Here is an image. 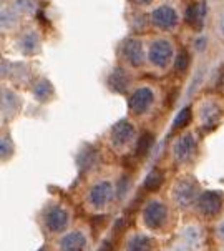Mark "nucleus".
Returning <instances> with one entry per match:
<instances>
[{"label": "nucleus", "instance_id": "1", "mask_svg": "<svg viewBox=\"0 0 224 251\" xmlns=\"http://www.w3.org/2000/svg\"><path fill=\"white\" fill-rule=\"evenodd\" d=\"M116 198V186L112 180L101 178L88 188L85 195V205L91 213H105Z\"/></svg>", "mask_w": 224, "mask_h": 251}, {"label": "nucleus", "instance_id": "2", "mask_svg": "<svg viewBox=\"0 0 224 251\" xmlns=\"http://www.w3.org/2000/svg\"><path fill=\"white\" fill-rule=\"evenodd\" d=\"M71 221V213L67 206L60 205V203H52L46 205L42 210V226L46 229L50 235H60V233H67Z\"/></svg>", "mask_w": 224, "mask_h": 251}, {"label": "nucleus", "instance_id": "3", "mask_svg": "<svg viewBox=\"0 0 224 251\" xmlns=\"http://www.w3.org/2000/svg\"><path fill=\"white\" fill-rule=\"evenodd\" d=\"M201 191L200 185L193 176H183L171 186V200L181 210H189L196 206Z\"/></svg>", "mask_w": 224, "mask_h": 251}, {"label": "nucleus", "instance_id": "4", "mask_svg": "<svg viewBox=\"0 0 224 251\" xmlns=\"http://www.w3.org/2000/svg\"><path fill=\"white\" fill-rule=\"evenodd\" d=\"M168 218H170V211H168L166 203L161 201V200H150L143 206L141 220L145 226L151 231H159L161 228H164V225L168 223Z\"/></svg>", "mask_w": 224, "mask_h": 251}, {"label": "nucleus", "instance_id": "5", "mask_svg": "<svg viewBox=\"0 0 224 251\" xmlns=\"http://www.w3.org/2000/svg\"><path fill=\"white\" fill-rule=\"evenodd\" d=\"M136 130L128 120H120L110 130V145L116 153H125L126 148L134 142Z\"/></svg>", "mask_w": 224, "mask_h": 251}, {"label": "nucleus", "instance_id": "6", "mask_svg": "<svg viewBox=\"0 0 224 251\" xmlns=\"http://www.w3.org/2000/svg\"><path fill=\"white\" fill-rule=\"evenodd\" d=\"M196 210L198 213L204 218H214L216 215H219V211L223 210V197L219 191L214 190H206L201 191L200 198L196 203Z\"/></svg>", "mask_w": 224, "mask_h": 251}, {"label": "nucleus", "instance_id": "7", "mask_svg": "<svg viewBox=\"0 0 224 251\" xmlns=\"http://www.w3.org/2000/svg\"><path fill=\"white\" fill-rule=\"evenodd\" d=\"M196 148H198V142L193 133L181 135L171 145L173 160L178 161V163H184V161H188L196 153Z\"/></svg>", "mask_w": 224, "mask_h": 251}, {"label": "nucleus", "instance_id": "8", "mask_svg": "<svg viewBox=\"0 0 224 251\" xmlns=\"http://www.w3.org/2000/svg\"><path fill=\"white\" fill-rule=\"evenodd\" d=\"M148 58H150L151 65L158 67V69H166L173 58L171 44L168 40H163V38L155 40L150 45V50H148Z\"/></svg>", "mask_w": 224, "mask_h": 251}, {"label": "nucleus", "instance_id": "9", "mask_svg": "<svg viewBox=\"0 0 224 251\" xmlns=\"http://www.w3.org/2000/svg\"><path fill=\"white\" fill-rule=\"evenodd\" d=\"M57 245L60 251H87L88 236L83 229H70V231L63 233Z\"/></svg>", "mask_w": 224, "mask_h": 251}, {"label": "nucleus", "instance_id": "10", "mask_svg": "<svg viewBox=\"0 0 224 251\" xmlns=\"http://www.w3.org/2000/svg\"><path fill=\"white\" fill-rule=\"evenodd\" d=\"M153 101H155V95H153V92H151V88L139 87L132 93V97H130L128 107L134 115H143L151 108Z\"/></svg>", "mask_w": 224, "mask_h": 251}, {"label": "nucleus", "instance_id": "11", "mask_svg": "<svg viewBox=\"0 0 224 251\" xmlns=\"http://www.w3.org/2000/svg\"><path fill=\"white\" fill-rule=\"evenodd\" d=\"M198 118L202 128H213L218 125L219 118H221V107L213 100H206L200 105V112H198Z\"/></svg>", "mask_w": 224, "mask_h": 251}, {"label": "nucleus", "instance_id": "12", "mask_svg": "<svg viewBox=\"0 0 224 251\" xmlns=\"http://www.w3.org/2000/svg\"><path fill=\"white\" fill-rule=\"evenodd\" d=\"M121 53H123V58L132 67H141L143 62H145L143 44L138 38H128V40H125L123 47H121Z\"/></svg>", "mask_w": 224, "mask_h": 251}, {"label": "nucleus", "instance_id": "13", "mask_svg": "<svg viewBox=\"0 0 224 251\" xmlns=\"http://www.w3.org/2000/svg\"><path fill=\"white\" fill-rule=\"evenodd\" d=\"M179 240L188 245L193 251H200L202 248V243H204V233H202L201 226L189 223L181 229Z\"/></svg>", "mask_w": 224, "mask_h": 251}, {"label": "nucleus", "instance_id": "14", "mask_svg": "<svg viewBox=\"0 0 224 251\" xmlns=\"http://www.w3.org/2000/svg\"><path fill=\"white\" fill-rule=\"evenodd\" d=\"M151 20H153V24L156 27L163 28V30H170V28L175 27L176 22H178V15H176V12L173 10L171 7L163 5V7H158L153 14H151Z\"/></svg>", "mask_w": 224, "mask_h": 251}, {"label": "nucleus", "instance_id": "15", "mask_svg": "<svg viewBox=\"0 0 224 251\" xmlns=\"http://www.w3.org/2000/svg\"><path fill=\"white\" fill-rule=\"evenodd\" d=\"M130 83H132V78L126 74L125 69L121 67H116L113 72H110L108 75V87L112 88L113 92L116 93H125L130 88Z\"/></svg>", "mask_w": 224, "mask_h": 251}, {"label": "nucleus", "instance_id": "16", "mask_svg": "<svg viewBox=\"0 0 224 251\" xmlns=\"http://www.w3.org/2000/svg\"><path fill=\"white\" fill-rule=\"evenodd\" d=\"M153 240L145 233H133L128 238L125 251H153Z\"/></svg>", "mask_w": 224, "mask_h": 251}, {"label": "nucleus", "instance_id": "17", "mask_svg": "<svg viewBox=\"0 0 224 251\" xmlns=\"http://www.w3.org/2000/svg\"><path fill=\"white\" fill-rule=\"evenodd\" d=\"M204 14H206L204 3H191V5L186 8V22L196 28V30H201L202 24H204Z\"/></svg>", "mask_w": 224, "mask_h": 251}, {"label": "nucleus", "instance_id": "18", "mask_svg": "<svg viewBox=\"0 0 224 251\" xmlns=\"http://www.w3.org/2000/svg\"><path fill=\"white\" fill-rule=\"evenodd\" d=\"M19 110V97L10 90H2V113L5 118H12Z\"/></svg>", "mask_w": 224, "mask_h": 251}, {"label": "nucleus", "instance_id": "19", "mask_svg": "<svg viewBox=\"0 0 224 251\" xmlns=\"http://www.w3.org/2000/svg\"><path fill=\"white\" fill-rule=\"evenodd\" d=\"M33 95H35L40 101H46L53 97V87L50 85L48 80L40 78L39 82L33 85Z\"/></svg>", "mask_w": 224, "mask_h": 251}, {"label": "nucleus", "instance_id": "20", "mask_svg": "<svg viewBox=\"0 0 224 251\" xmlns=\"http://www.w3.org/2000/svg\"><path fill=\"white\" fill-rule=\"evenodd\" d=\"M78 165L82 170H90L98 163V153L95 150H85V151H80L78 155Z\"/></svg>", "mask_w": 224, "mask_h": 251}, {"label": "nucleus", "instance_id": "21", "mask_svg": "<svg viewBox=\"0 0 224 251\" xmlns=\"http://www.w3.org/2000/svg\"><path fill=\"white\" fill-rule=\"evenodd\" d=\"M22 49H23V52L25 53H33V52H37V49H39V37L35 35L33 32L30 33H27L23 38H22Z\"/></svg>", "mask_w": 224, "mask_h": 251}, {"label": "nucleus", "instance_id": "22", "mask_svg": "<svg viewBox=\"0 0 224 251\" xmlns=\"http://www.w3.org/2000/svg\"><path fill=\"white\" fill-rule=\"evenodd\" d=\"M189 120H191V108L189 107H184V108H181V112L176 115V118H175V122H173V126L175 128H184L186 125L189 123Z\"/></svg>", "mask_w": 224, "mask_h": 251}, {"label": "nucleus", "instance_id": "23", "mask_svg": "<svg viewBox=\"0 0 224 251\" xmlns=\"http://www.w3.org/2000/svg\"><path fill=\"white\" fill-rule=\"evenodd\" d=\"M163 181V173L159 170H151L146 176V181H145V186L150 190H156Z\"/></svg>", "mask_w": 224, "mask_h": 251}, {"label": "nucleus", "instance_id": "24", "mask_svg": "<svg viewBox=\"0 0 224 251\" xmlns=\"http://www.w3.org/2000/svg\"><path fill=\"white\" fill-rule=\"evenodd\" d=\"M188 67H189V55L186 53L184 50H181L175 58V69L178 70L179 74H184V72L188 70Z\"/></svg>", "mask_w": 224, "mask_h": 251}, {"label": "nucleus", "instance_id": "25", "mask_svg": "<svg viewBox=\"0 0 224 251\" xmlns=\"http://www.w3.org/2000/svg\"><path fill=\"white\" fill-rule=\"evenodd\" d=\"M0 150H2V160H8L12 156V153H14V143H12L8 135L2 137V147H0Z\"/></svg>", "mask_w": 224, "mask_h": 251}, {"label": "nucleus", "instance_id": "26", "mask_svg": "<svg viewBox=\"0 0 224 251\" xmlns=\"http://www.w3.org/2000/svg\"><path fill=\"white\" fill-rule=\"evenodd\" d=\"M151 135L145 133L141 138H138V143H136V151L138 155H145L146 151H150V147H151Z\"/></svg>", "mask_w": 224, "mask_h": 251}, {"label": "nucleus", "instance_id": "27", "mask_svg": "<svg viewBox=\"0 0 224 251\" xmlns=\"http://www.w3.org/2000/svg\"><path fill=\"white\" fill-rule=\"evenodd\" d=\"M166 251H193V250L189 248L186 243H183L181 240H176V241H173L170 246H168Z\"/></svg>", "mask_w": 224, "mask_h": 251}, {"label": "nucleus", "instance_id": "28", "mask_svg": "<svg viewBox=\"0 0 224 251\" xmlns=\"http://www.w3.org/2000/svg\"><path fill=\"white\" fill-rule=\"evenodd\" d=\"M214 236H216L221 243H224V218L219 220L216 223V228H214Z\"/></svg>", "mask_w": 224, "mask_h": 251}, {"label": "nucleus", "instance_id": "29", "mask_svg": "<svg viewBox=\"0 0 224 251\" xmlns=\"http://www.w3.org/2000/svg\"><path fill=\"white\" fill-rule=\"evenodd\" d=\"M204 44H206V40H204V38H200V40L196 42V49H198V50L204 49V47H206Z\"/></svg>", "mask_w": 224, "mask_h": 251}, {"label": "nucleus", "instance_id": "30", "mask_svg": "<svg viewBox=\"0 0 224 251\" xmlns=\"http://www.w3.org/2000/svg\"><path fill=\"white\" fill-rule=\"evenodd\" d=\"M100 251H112V246H110L108 243H105V245H103V248H101Z\"/></svg>", "mask_w": 224, "mask_h": 251}, {"label": "nucleus", "instance_id": "31", "mask_svg": "<svg viewBox=\"0 0 224 251\" xmlns=\"http://www.w3.org/2000/svg\"><path fill=\"white\" fill-rule=\"evenodd\" d=\"M134 3H150L151 0H133Z\"/></svg>", "mask_w": 224, "mask_h": 251}, {"label": "nucleus", "instance_id": "32", "mask_svg": "<svg viewBox=\"0 0 224 251\" xmlns=\"http://www.w3.org/2000/svg\"><path fill=\"white\" fill-rule=\"evenodd\" d=\"M221 32H223V35H224V17H223V20H221Z\"/></svg>", "mask_w": 224, "mask_h": 251}, {"label": "nucleus", "instance_id": "33", "mask_svg": "<svg viewBox=\"0 0 224 251\" xmlns=\"http://www.w3.org/2000/svg\"><path fill=\"white\" fill-rule=\"evenodd\" d=\"M219 251H224V246H223V248H221V250H219Z\"/></svg>", "mask_w": 224, "mask_h": 251}, {"label": "nucleus", "instance_id": "34", "mask_svg": "<svg viewBox=\"0 0 224 251\" xmlns=\"http://www.w3.org/2000/svg\"><path fill=\"white\" fill-rule=\"evenodd\" d=\"M40 251H48V250H40Z\"/></svg>", "mask_w": 224, "mask_h": 251}]
</instances>
